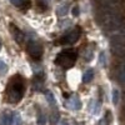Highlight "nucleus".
<instances>
[{
	"mask_svg": "<svg viewBox=\"0 0 125 125\" xmlns=\"http://www.w3.org/2000/svg\"><path fill=\"white\" fill-rule=\"evenodd\" d=\"M73 15H74V16H78L79 15V8L78 6L73 8Z\"/></svg>",
	"mask_w": 125,
	"mask_h": 125,
	"instance_id": "21",
	"label": "nucleus"
},
{
	"mask_svg": "<svg viewBox=\"0 0 125 125\" xmlns=\"http://www.w3.org/2000/svg\"><path fill=\"white\" fill-rule=\"evenodd\" d=\"M36 5L41 11H44L49 8V0H36Z\"/></svg>",
	"mask_w": 125,
	"mask_h": 125,
	"instance_id": "12",
	"label": "nucleus"
},
{
	"mask_svg": "<svg viewBox=\"0 0 125 125\" xmlns=\"http://www.w3.org/2000/svg\"><path fill=\"white\" fill-rule=\"evenodd\" d=\"M60 125H69V124H68V121H62Z\"/></svg>",
	"mask_w": 125,
	"mask_h": 125,
	"instance_id": "22",
	"label": "nucleus"
},
{
	"mask_svg": "<svg viewBox=\"0 0 125 125\" xmlns=\"http://www.w3.org/2000/svg\"><path fill=\"white\" fill-rule=\"evenodd\" d=\"M68 9H69V4H62L61 6H59L58 9V15L59 16H65L68 14Z\"/></svg>",
	"mask_w": 125,
	"mask_h": 125,
	"instance_id": "13",
	"label": "nucleus"
},
{
	"mask_svg": "<svg viewBox=\"0 0 125 125\" xmlns=\"http://www.w3.org/2000/svg\"><path fill=\"white\" fill-rule=\"evenodd\" d=\"M94 78V70L93 69H86L85 73H84V75H83V81L84 83H89Z\"/></svg>",
	"mask_w": 125,
	"mask_h": 125,
	"instance_id": "9",
	"label": "nucleus"
},
{
	"mask_svg": "<svg viewBox=\"0 0 125 125\" xmlns=\"http://www.w3.org/2000/svg\"><path fill=\"white\" fill-rule=\"evenodd\" d=\"M26 50L34 60H39L43 56V45L35 38H29L26 40Z\"/></svg>",
	"mask_w": 125,
	"mask_h": 125,
	"instance_id": "3",
	"label": "nucleus"
},
{
	"mask_svg": "<svg viewBox=\"0 0 125 125\" xmlns=\"http://www.w3.org/2000/svg\"><path fill=\"white\" fill-rule=\"evenodd\" d=\"M76 58H78V53L74 49H68L59 53L54 60V62L56 65L64 68V69H70L75 65L76 62Z\"/></svg>",
	"mask_w": 125,
	"mask_h": 125,
	"instance_id": "2",
	"label": "nucleus"
},
{
	"mask_svg": "<svg viewBox=\"0 0 125 125\" xmlns=\"http://www.w3.org/2000/svg\"><path fill=\"white\" fill-rule=\"evenodd\" d=\"M6 71H8V65L5 64L1 59H0V75L6 74Z\"/></svg>",
	"mask_w": 125,
	"mask_h": 125,
	"instance_id": "20",
	"label": "nucleus"
},
{
	"mask_svg": "<svg viewBox=\"0 0 125 125\" xmlns=\"http://www.w3.org/2000/svg\"><path fill=\"white\" fill-rule=\"evenodd\" d=\"M1 46H3V44H1V40H0V50H1Z\"/></svg>",
	"mask_w": 125,
	"mask_h": 125,
	"instance_id": "23",
	"label": "nucleus"
},
{
	"mask_svg": "<svg viewBox=\"0 0 125 125\" xmlns=\"http://www.w3.org/2000/svg\"><path fill=\"white\" fill-rule=\"evenodd\" d=\"M99 64L101 66H105L106 65V56H105V53H104V51H101L100 55H99Z\"/></svg>",
	"mask_w": 125,
	"mask_h": 125,
	"instance_id": "19",
	"label": "nucleus"
},
{
	"mask_svg": "<svg viewBox=\"0 0 125 125\" xmlns=\"http://www.w3.org/2000/svg\"><path fill=\"white\" fill-rule=\"evenodd\" d=\"M11 119L13 114L9 111H4L0 115V125H11Z\"/></svg>",
	"mask_w": 125,
	"mask_h": 125,
	"instance_id": "7",
	"label": "nucleus"
},
{
	"mask_svg": "<svg viewBox=\"0 0 125 125\" xmlns=\"http://www.w3.org/2000/svg\"><path fill=\"white\" fill-rule=\"evenodd\" d=\"M11 125H21V116H20L19 113H14L13 114Z\"/></svg>",
	"mask_w": 125,
	"mask_h": 125,
	"instance_id": "17",
	"label": "nucleus"
},
{
	"mask_svg": "<svg viewBox=\"0 0 125 125\" xmlns=\"http://www.w3.org/2000/svg\"><path fill=\"white\" fill-rule=\"evenodd\" d=\"M118 79L123 83V84H125V65H121L118 70Z\"/></svg>",
	"mask_w": 125,
	"mask_h": 125,
	"instance_id": "15",
	"label": "nucleus"
},
{
	"mask_svg": "<svg viewBox=\"0 0 125 125\" xmlns=\"http://www.w3.org/2000/svg\"><path fill=\"white\" fill-rule=\"evenodd\" d=\"M9 1L13 5H15L18 8H21V9H29L31 5L30 0H9Z\"/></svg>",
	"mask_w": 125,
	"mask_h": 125,
	"instance_id": "8",
	"label": "nucleus"
},
{
	"mask_svg": "<svg viewBox=\"0 0 125 125\" xmlns=\"http://www.w3.org/2000/svg\"><path fill=\"white\" fill-rule=\"evenodd\" d=\"M10 33H11L13 38L15 39V41L19 45H23V43L25 41V34L20 30L18 26H15L14 24H10Z\"/></svg>",
	"mask_w": 125,
	"mask_h": 125,
	"instance_id": "6",
	"label": "nucleus"
},
{
	"mask_svg": "<svg viewBox=\"0 0 125 125\" xmlns=\"http://www.w3.org/2000/svg\"><path fill=\"white\" fill-rule=\"evenodd\" d=\"M64 105L69 110L75 111V110H79L81 108V101H80V99H79V96L76 95V94H73V95H70L66 99V101L64 103Z\"/></svg>",
	"mask_w": 125,
	"mask_h": 125,
	"instance_id": "5",
	"label": "nucleus"
},
{
	"mask_svg": "<svg viewBox=\"0 0 125 125\" xmlns=\"http://www.w3.org/2000/svg\"><path fill=\"white\" fill-rule=\"evenodd\" d=\"M50 120H51V125H56V124H58V121H59V111H58L56 109L51 113Z\"/></svg>",
	"mask_w": 125,
	"mask_h": 125,
	"instance_id": "18",
	"label": "nucleus"
},
{
	"mask_svg": "<svg viewBox=\"0 0 125 125\" xmlns=\"http://www.w3.org/2000/svg\"><path fill=\"white\" fill-rule=\"evenodd\" d=\"M80 35H81L80 26H75L74 29H71L69 33H66L64 36H61L56 44H59V45H70V44H74V43H76V41L79 40Z\"/></svg>",
	"mask_w": 125,
	"mask_h": 125,
	"instance_id": "4",
	"label": "nucleus"
},
{
	"mask_svg": "<svg viewBox=\"0 0 125 125\" xmlns=\"http://www.w3.org/2000/svg\"><path fill=\"white\" fill-rule=\"evenodd\" d=\"M99 110H100V103L96 101V100H93L91 104H90V113L95 115V114L99 113Z\"/></svg>",
	"mask_w": 125,
	"mask_h": 125,
	"instance_id": "10",
	"label": "nucleus"
},
{
	"mask_svg": "<svg viewBox=\"0 0 125 125\" xmlns=\"http://www.w3.org/2000/svg\"><path fill=\"white\" fill-rule=\"evenodd\" d=\"M119 99H120V93L118 89H114L113 90V96H111V100H113V104L114 105H118L119 104Z\"/></svg>",
	"mask_w": 125,
	"mask_h": 125,
	"instance_id": "16",
	"label": "nucleus"
},
{
	"mask_svg": "<svg viewBox=\"0 0 125 125\" xmlns=\"http://www.w3.org/2000/svg\"><path fill=\"white\" fill-rule=\"evenodd\" d=\"M45 96H46V100H48V103H49V105H50V106H54V105H55V98H54L53 94H51V91L45 90Z\"/></svg>",
	"mask_w": 125,
	"mask_h": 125,
	"instance_id": "14",
	"label": "nucleus"
},
{
	"mask_svg": "<svg viewBox=\"0 0 125 125\" xmlns=\"http://www.w3.org/2000/svg\"><path fill=\"white\" fill-rule=\"evenodd\" d=\"M36 123H38V125H45L46 124V116L40 109L38 110V120H36Z\"/></svg>",
	"mask_w": 125,
	"mask_h": 125,
	"instance_id": "11",
	"label": "nucleus"
},
{
	"mask_svg": "<svg viewBox=\"0 0 125 125\" xmlns=\"http://www.w3.org/2000/svg\"><path fill=\"white\" fill-rule=\"evenodd\" d=\"M25 93V80L21 75H14L9 80L6 86V101L10 104L19 103Z\"/></svg>",
	"mask_w": 125,
	"mask_h": 125,
	"instance_id": "1",
	"label": "nucleus"
}]
</instances>
